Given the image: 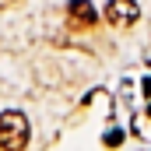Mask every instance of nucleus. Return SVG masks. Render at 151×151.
<instances>
[{
	"instance_id": "1",
	"label": "nucleus",
	"mask_w": 151,
	"mask_h": 151,
	"mask_svg": "<svg viewBox=\"0 0 151 151\" xmlns=\"http://www.w3.org/2000/svg\"><path fill=\"white\" fill-rule=\"evenodd\" d=\"M28 119L25 113H18V109H7V113H0V148L4 151H21L28 144Z\"/></svg>"
},
{
	"instance_id": "4",
	"label": "nucleus",
	"mask_w": 151,
	"mask_h": 151,
	"mask_svg": "<svg viewBox=\"0 0 151 151\" xmlns=\"http://www.w3.org/2000/svg\"><path fill=\"white\" fill-rule=\"evenodd\" d=\"M119 141H123V134H119V130H113V134L106 137V144H119Z\"/></svg>"
},
{
	"instance_id": "2",
	"label": "nucleus",
	"mask_w": 151,
	"mask_h": 151,
	"mask_svg": "<svg viewBox=\"0 0 151 151\" xmlns=\"http://www.w3.org/2000/svg\"><path fill=\"white\" fill-rule=\"evenodd\" d=\"M137 18H141L137 0H109L106 4V21L113 28H130V25H137Z\"/></svg>"
},
{
	"instance_id": "3",
	"label": "nucleus",
	"mask_w": 151,
	"mask_h": 151,
	"mask_svg": "<svg viewBox=\"0 0 151 151\" xmlns=\"http://www.w3.org/2000/svg\"><path fill=\"white\" fill-rule=\"evenodd\" d=\"M67 18H70V25L74 28H88V25H95V7L88 4V0H70L67 4Z\"/></svg>"
}]
</instances>
